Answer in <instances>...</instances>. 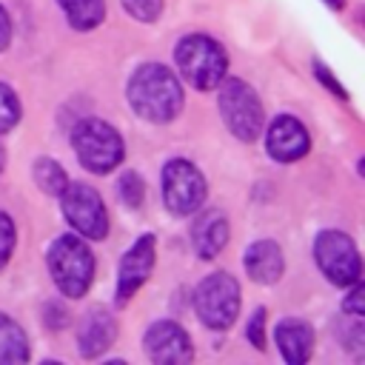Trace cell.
Segmentation results:
<instances>
[{"instance_id": "1", "label": "cell", "mask_w": 365, "mask_h": 365, "mask_svg": "<svg viewBox=\"0 0 365 365\" xmlns=\"http://www.w3.org/2000/svg\"><path fill=\"white\" fill-rule=\"evenodd\" d=\"M128 103L148 123H171L182 111V86L171 68L145 63L128 80Z\"/></svg>"}, {"instance_id": "2", "label": "cell", "mask_w": 365, "mask_h": 365, "mask_svg": "<svg viewBox=\"0 0 365 365\" xmlns=\"http://www.w3.org/2000/svg\"><path fill=\"white\" fill-rule=\"evenodd\" d=\"M48 271L60 294L77 299L88 291L94 279V257L80 237L63 234L48 248Z\"/></svg>"}, {"instance_id": "3", "label": "cell", "mask_w": 365, "mask_h": 365, "mask_svg": "<svg viewBox=\"0 0 365 365\" xmlns=\"http://www.w3.org/2000/svg\"><path fill=\"white\" fill-rule=\"evenodd\" d=\"M177 68L182 71V77L200 88V91H211L222 83L225 71H228V57L222 51V46L205 34H188L177 43L174 51Z\"/></svg>"}, {"instance_id": "4", "label": "cell", "mask_w": 365, "mask_h": 365, "mask_svg": "<svg viewBox=\"0 0 365 365\" xmlns=\"http://www.w3.org/2000/svg\"><path fill=\"white\" fill-rule=\"evenodd\" d=\"M71 145L74 154L80 160L83 168H88L91 174H108L123 163V137L97 117H86L74 125L71 131Z\"/></svg>"}, {"instance_id": "5", "label": "cell", "mask_w": 365, "mask_h": 365, "mask_svg": "<svg viewBox=\"0 0 365 365\" xmlns=\"http://www.w3.org/2000/svg\"><path fill=\"white\" fill-rule=\"evenodd\" d=\"M220 111H222V120L228 125V131L242 140V143H254L265 125V111H262V103L257 97V91L237 80V77H222L220 83Z\"/></svg>"}, {"instance_id": "6", "label": "cell", "mask_w": 365, "mask_h": 365, "mask_svg": "<svg viewBox=\"0 0 365 365\" xmlns=\"http://www.w3.org/2000/svg\"><path fill=\"white\" fill-rule=\"evenodd\" d=\"M194 311L211 331L231 328L240 314V282L225 271L205 277L194 291Z\"/></svg>"}, {"instance_id": "7", "label": "cell", "mask_w": 365, "mask_h": 365, "mask_svg": "<svg viewBox=\"0 0 365 365\" xmlns=\"http://www.w3.org/2000/svg\"><path fill=\"white\" fill-rule=\"evenodd\" d=\"M314 259L319 271L334 282V285H354L359 282L362 262L354 240L342 231H322L314 240Z\"/></svg>"}, {"instance_id": "8", "label": "cell", "mask_w": 365, "mask_h": 365, "mask_svg": "<svg viewBox=\"0 0 365 365\" xmlns=\"http://www.w3.org/2000/svg\"><path fill=\"white\" fill-rule=\"evenodd\" d=\"M63 200V217L68 220V225L88 237V240H103L108 234V214L103 205V197L86 185V182H68L60 194Z\"/></svg>"}, {"instance_id": "9", "label": "cell", "mask_w": 365, "mask_h": 365, "mask_svg": "<svg viewBox=\"0 0 365 365\" xmlns=\"http://www.w3.org/2000/svg\"><path fill=\"white\" fill-rule=\"evenodd\" d=\"M163 200L171 214H194L205 202V177L188 160H168L163 168Z\"/></svg>"}, {"instance_id": "10", "label": "cell", "mask_w": 365, "mask_h": 365, "mask_svg": "<svg viewBox=\"0 0 365 365\" xmlns=\"http://www.w3.org/2000/svg\"><path fill=\"white\" fill-rule=\"evenodd\" d=\"M145 354L151 362H160V365H185L191 362L194 351H191V339L188 334L171 322V319H160L154 322L148 331H145Z\"/></svg>"}, {"instance_id": "11", "label": "cell", "mask_w": 365, "mask_h": 365, "mask_svg": "<svg viewBox=\"0 0 365 365\" xmlns=\"http://www.w3.org/2000/svg\"><path fill=\"white\" fill-rule=\"evenodd\" d=\"M154 268V237L143 234L123 257L120 262V274H117V302L125 305L148 279Z\"/></svg>"}, {"instance_id": "12", "label": "cell", "mask_w": 365, "mask_h": 365, "mask_svg": "<svg viewBox=\"0 0 365 365\" xmlns=\"http://www.w3.org/2000/svg\"><path fill=\"white\" fill-rule=\"evenodd\" d=\"M265 148L274 160L279 163H294V160H302L311 148V137L305 131V125L294 117H277L271 125H268V137H265Z\"/></svg>"}, {"instance_id": "13", "label": "cell", "mask_w": 365, "mask_h": 365, "mask_svg": "<svg viewBox=\"0 0 365 365\" xmlns=\"http://www.w3.org/2000/svg\"><path fill=\"white\" fill-rule=\"evenodd\" d=\"M117 336V322L106 308H91L77 328V348L83 359H97L108 351V345Z\"/></svg>"}, {"instance_id": "14", "label": "cell", "mask_w": 365, "mask_h": 365, "mask_svg": "<svg viewBox=\"0 0 365 365\" xmlns=\"http://www.w3.org/2000/svg\"><path fill=\"white\" fill-rule=\"evenodd\" d=\"M242 262H245L248 277L254 282H259V285H274L282 277V271H285L282 251H279V245L274 240H257V242H251L245 248Z\"/></svg>"}, {"instance_id": "15", "label": "cell", "mask_w": 365, "mask_h": 365, "mask_svg": "<svg viewBox=\"0 0 365 365\" xmlns=\"http://www.w3.org/2000/svg\"><path fill=\"white\" fill-rule=\"evenodd\" d=\"M191 242L202 259L217 257L228 242V217L217 208H208L205 214H200L191 228Z\"/></svg>"}, {"instance_id": "16", "label": "cell", "mask_w": 365, "mask_h": 365, "mask_svg": "<svg viewBox=\"0 0 365 365\" xmlns=\"http://www.w3.org/2000/svg\"><path fill=\"white\" fill-rule=\"evenodd\" d=\"M274 339H277V348H279L282 359L291 362V365L308 362V356L314 351V331L302 319H282L274 328Z\"/></svg>"}, {"instance_id": "17", "label": "cell", "mask_w": 365, "mask_h": 365, "mask_svg": "<svg viewBox=\"0 0 365 365\" xmlns=\"http://www.w3.org/2000/svg\"><path fill=\"white\" fill-rule=\"evenodd\" d=\"M68 26L77 31H91L103 23L106 17V3L103 0H57Z\"/></svg>"}, {"instance_id": "18", "label": "cell", "mask_w": 365, "mask_h": 365, "mask_svg": "<svg viewBox=\"0 0 365 365\" xmlns=\"http://www.w3.org/2000/svg\"><path fill=\"white\" fill-rule=\"evenodd\" d=\"M26 359H29V339L23 328L11 317L0 314V362L9 365V362H26Z\"/></svg>"}, {"instance_id": "19", "label": "cell", "mask_w": 365, "mask_h": 365, "mask_svg": "<svg viewBox=\"0 0 365 365\" xmlns=\"http://www.w3.org/2000/svg\"><path fill=\"white\" fill-rule=\"evenodd\" d=\"M31 174H34L37 188H40L43 194H51V197H60V194H63V188L68 185V174H66V171H63V165H60V163H54L51 157H40V160L34 163Z\"/></svg>"}, {"instance_id": "20", "label": "cell", "mask_w": 365, "mask_h": 365, "mask_svg": "<svg viewBox=\"0 0 365 365\" xmlns=\"http://www.w3.org/2000/svg\"><path fill=\"white\" fill-rule=\"evenodd\" d=\"M17 120H20L17 94H14L6 83H0V137H3L6 131H11V128L17 125Z\"/></svg>"}, {"instance_id": "21", "label": "cell", "mask_w": 365, "mask_h": 365, "mask_svg": "<svg viewBox=\"0 0 365 365\" xmlns=\"http://www.w3.org/2000/svg\"><path fill=\"white\" fill-rule=\"evenodd\" d=\"M120 197H123V202L131 205V208H137V205L143 202L145 185H143V177H140L137 171H125V174L120 177Z\"/></svg>"}, {"instance_id": "22", "label": "cell", "mask_w": 365, "mask_h": 365, "mask_svg": "<svg viewBox=\"0 0 365 365\" xmlns=\"http://www.w3.org/2000/svg\"><path fill=\"white\" fill-rule=\"evenodd\" d=\"M123 9L140 23H154L163 11V0H123Z\"/></svg>"}, {"instance_id": "23", "label": "cell", "mask_w": 365, "mask_h": 365, "mask_svg": "<svg viewBox=\"0 0 365 365\" xmlns=\"http://www.w3.org/2000/svg\"><path fill=\"white\" fill-rule=\"evenodd\" d=\"M14 240H17V231H14V222L9 214L0 211V271L6 268L11 251H14Z\"/></svg>"}, {"instance_id": "24", "label": "cell", "mask_w": 365, "mask_h": 365, "mask_svg": "<svg viewBox=\"0 0 365 365\" xmlns=\"http://www.w3.org/2000/svg\"><path fill=\"white\" fill-rule=\"evenodd\" d=\"M262 328H265V308H257V311L251 314V319H248L245 334H248V339L254 342V348H259V351H265V334H262Z\"/></svg>"}, {"instance_id": "25", "label": "cell", "mask_w": 365, "mask_h": 365, "mask_svg": "<svg viewBox=\"0 0 365 365\" xmlns=\"http://www.w3.org/2000/svg\"><path fill=\"white\" fill-rule=\"evenodd\" d=\"M362 297H365V288L359 282H354V291L348 294V299L342 302V311L345 314H354V317H362L365 308H362Z\"/></svg>"}, {"instance_id": "26", "label": "cell", "mask_w": 365, "mask_h": 365, "mask_svg": "<svg viewBox=\"0 0 365 365\" xmlns=\"http://www.w3.org/2000/svg\"><path fill=\"white\" fill-rule=\"evenodd\" d=\"M9 40H11V23H9V14H6V9L0 6V51L9 46Z\"/></svg>"}, {"instance_id": "27", "label": "cell", "mask_w": 365, "mask_h": 365, "mask_svg": "<svg viewBox=\"0 0 365 365\" xmlns=\"http://www.w3.org/2000/svg\"><path fill=\"white\" fill-rule=\"evenodd\" d=\"M317 77H319V80H325V83L331 86V91H334V94H339V97H345V88H342V86H339V83H336V80H334V77L328 74V68H325L322 63H317Z\"/></svg>"}, {"instance_id": "28", "label": "cell", "mask_w": 365, "mask_h": 365, "mask_svg": "<svg viewBox=\"0 0 365 365\" xmlns=\"http://www.w3.org/2000/svg\"><path fill=\"white\" fill-rule=\"evenodd\" d=\"M328 6H334V9H342V6H345V0H328Z\"/></svg>"}, {"instance_id": "29", "label": "cell", "mask_w": 365, "mask_h": 365, "mask_svg": "<svg viewBox=\"0 0 365 365\" xmlns=\"http://www.w3.org/2000/svg\"><path fill=\"white\" fill-rule=\"evenodd\" d=\"M3 165H6V151H3V145H0V171H3Z\"/></svg>"}]
</instances>
